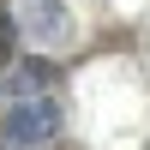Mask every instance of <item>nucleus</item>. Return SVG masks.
I'll use <instances>...</instances> for the list:
<instances>
[{
  "mask_svg": "<svg viewBox=\"0 0 150 150\" xmlns=\"http://www.w3.org/2000/svg\"><path fill=\"white\" fill-rule=\"evenodd\" d=\"M60 126H66V108H60V96L54 90H24V96H12L6 102V144L12 150H30V144H48V138H60Z\"/></svg>",
  "mask_w": 150,
  "mask_h": 150,
  "instance_id": "f257e3e1",
  "label": "nucleus"
},
{
  "mask_svg": "<svg viewBox=\"0 0 150 150\" xmlns=\"http://www.w3.org/2000/svg\"><path fill=\"white\" fill-rule=\"evenodd\" d=\"M18 30L30 42L54 48V36H66V6L60 0H18Z\"/></svg>",
  "mask_w": 150,
  "mask_h": 150,
  "instance_id": "f03ea898",
  "label": "nucleus"
}]
</instances>
